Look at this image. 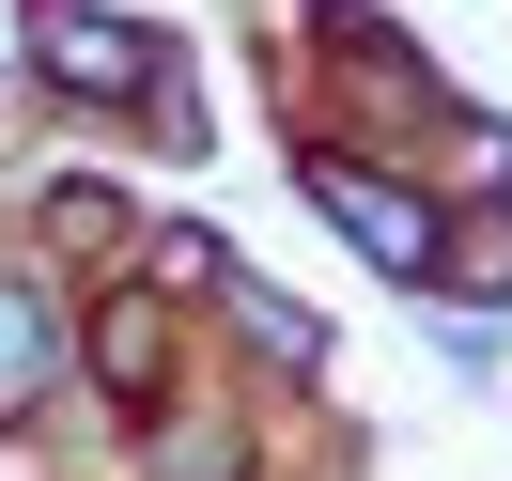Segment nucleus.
<instances>
[{
	"label": "nucleus",
	"mask_w": 512,
	"mask_h": 481,
	"mask_svg": "<svg viewBox=\"0 0 512 481\" xmlns=\"http://www.w3.org/2000/svg\"><path fill=\"white\" fill-rule=\"evenodd\" d=\"M311 187H326V218H342L357 249H388V264H435V202H404V187H373V171H342V156H326Z\"/></svg>",
	"instance_id": "f257e3e1"
},
{
	"label": "nucleus",
	"mask_w": 512,
	"mask_h": 481,
	"mask_svg": "<svg viewBox=\"0 0 512 481\" xmlns=\"http://www.w3.org/2000/svg\"><path fill=\"white\" fill-rule=\"evenodd\" d=\"M32 47H47V63L78 78V94H140V78H156V47L94 32V0H47V16H32Z\"/></svg>",
	"instance_id": "f03ea898"
},
{
	"label": "nucleus",
	"mask_w": 512,
	"mask_h": 481,
	"mask_svg": "<svg viewBox=\"0 0 512 481\" xmlns=\"http://www.w3.org/2000/svg\"><path fill=\"white\" fill-rule=\"evenodd\" d=\"M32 388H63V326H47V295L0 280V404H32Z\"/></svg>",
	"instance_id": "7ed1b4c3"
}]
</instances>
